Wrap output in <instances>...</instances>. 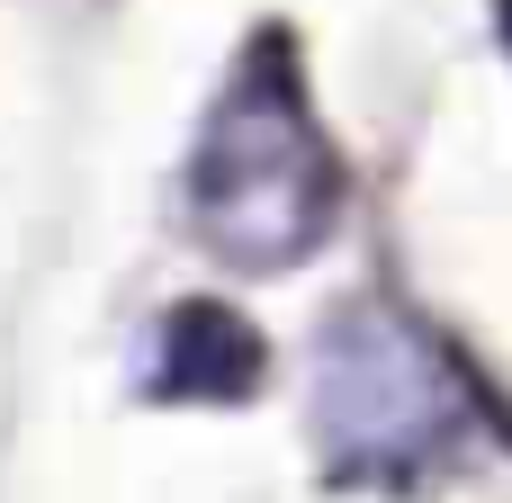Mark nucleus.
<instances>
[{"label":"nucleus","instance_id":"1","mask_svg":"<svg viewBox=\"0 0 512 503\" xmlns=\"http://www.w3.org/2000/svg\"><path fill=\"white\" fill-rule=\"evenodd\" d=\"M333 216H342L333 135L306 99L297 54L279 36H261L225 72L198 144H189V225L216 261L270 279V270H297L333 234Z\"/></svg>","mask_w":512,"mask_h":503},{"label":"nucleus","instance_id":"2","mask_svg":"<svg viewBox=\"0 0 512 503\" xmlns=\"http://www.w3.org/2000/svg\"><path fill=\"white\" fill-rule=\"evenodd\" d=\"M477 423L468 369L396 306H342L315 342V450L342 486H423Z\"/></svg>","mask_w":512,"mask_h":503},{"label":"nucleus","instance_id":"3","mask_svg":"<svg viewBox=\"0 0 512 503\" xmlns=\"http://www.w3.org/2000/svg\"><path fill=\"white\" fill-rule=\"evenodd\" d=\"M261 378H270L261 333L234 306H216V297L162 306L144 351H135V387L153 405H243V396H261Z\"/></svg>","mask_w":512,"mask_h":503}]
</instances>
